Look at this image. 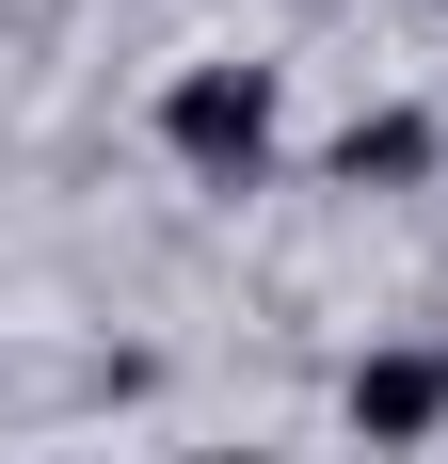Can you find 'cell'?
Here are the masks:
<instances>
[{"label":"cell","mask_w":448,"mask_h":464,"mask_svg":"<svg viewBox=\"0 0 448 464\" xmlns=\"http://www.w3.org/2000/svg\"><path fill=\"white\" fill-rule=\"evenodd\" d=\"M272 144H288V64L209 48V64H177V81H161V160H177L192 192H257Z\"/></svg>","instance_id":"obj_1"},{"label":"cell","mask_w":448,"mask_h":464,"mask_svg":"<svg viewBox=\"0 0 448 464\" xmlns=\"http://www.w3.org/2000/svg\"><path fill=\"white\" fill-rule=\"evenodd\" d=\"M336 432H353L368 464L433 449V432H448V336H368L353 384H336Z\"/></svg>","instance_id":"obj_2"},{"label":"cell","mask_w":448,"mask_h":464,"mask_svg":"<svg viewBox=\"0 0 448 464\" xmlns=\"http://www.w3.org/2000/svg\"><path fill=\"white\" fill-rule=\"evenodd\" d=\"M320 177H336V192H433V177H448V112L385 96V112H353V129L320 144Z\"/></svg>","instance_id":"obj_3"},{"label":"cell","mask_w":448,"mask_h":464,"mask_svg":"<svg viewBox=\"0 0 448 464\" xmlns=\"http://www.w3.org/2000/svg\"><path fill=\"white\" fill-rule=\"evenodd\" d=\"M192 464H288V449H192Z\"/></svg>","instance_id":"obj_4"},{"label":"cell","mask_w":448,"mask_h":464,"mask_svg":"<svg viewBox=\"0 0 448 464\" xmlns=\"http://www.w3.org/2000/svg\"><path fill=\"white\" fill-rule=\"evenodd\" d=\"M48 464H81V449H48Z\"/></svg>","instance_id":"obj_5"},{"label":"cell","mask_w":448,"mask_h":464,"mask_svg":"<svg viewBox=\"0 0 448 464\" xmlns=\"http://www.w3.org/2000/svg\"><path fill=\"white\" fill-rule=\"evenodd\" d=\"M433 16H448V0H433Z\"/></svg>","instance_id":"obj_6"}]
</instances>
